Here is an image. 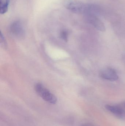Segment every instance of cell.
I'll return each instance as SVG.
<instances>
[{"mask_svg": "<svg viewBox=\"0 0 125 126\" xmlns=\"http://www.w3.org/2000/svg\"><path fill=\"white\" fill-rule=\"evenodd\" d=\"M0 39L1 42L2 44L4 46L6 47V40H5L3 35L2 34L1 32H0Z\"/></svg>", "mask_w": 125, "mask_h": 126, "instance_id": "cell-9", "label": "cell"}, {"mask_svg": "<svg viewBox=\"0 0 125 126\" xmlns=\"http://www.w3.org/2000/svg\"><path fill=\"white\" fill-rule=\"evenodd\" d=\"M107 110L119 117L125 118V110L118 106L107 105L105 106Z\"/></svg>", "mask_w": 125, "mask_h": 126, "instance_id": "cell-5", "label": "cell"}, {"mask_svg": "<svg viewBox=\"0 0 125 126\" xmlns=\"http://www.w3.org/2000/svg\"><path fill=\"white\" fill-rule=\"evenodd\" d=\"M118 106H119L120 107H122L123 109L125 110V101L122 102V103L119 104Z\"/></svg>", "mask_w": 125, "mask_h": 126, "instance_id": "cell-10", "label": "cell"}, {"mask_svg": "<svg viewBox=\"0 0 125 126\" xmlns=\"http://www.w3.org/2000/svg\"><path fill=\"white\" fill-rule=\"evenodd\" d=\"M9 0H0V13L4 14L8 10Z\"/></svg>", "mask_w": 125, "mask_h": 126, "instance_id": "cell-7", "label": "cell"}, {"mask_svg": "<svg viewBox=\"0 0 125 126\" xmlns=\"http://www.w3.org/2000/svg\"><path fill=\"white\" fill-rule=\"evenodd\" d=\"M63 4L68 10L78 14L85 13L89 9L85 4L78 0H64Z\"/></svg>", "mask_w": 125, "mask_h": 126, "instance_id": "cell-1", "label": "cell"}, {"mask_svg": "<svg viewBox=\"0 0 125 126\" xmlns=\"http://www.w3.org/2000/svg\"><path fill=\"white\" fill-rule=\"evenodd\" d=\"M90 23L97 30L101 32L105 31V27L103 23L98 18L94 17H90L89 18Z\"/></svg>", "mask_w": 125, "mask_h": 126, "instance_id": "cell-6", "label": "cell"}, {"mask_svg": "<svg viewBox=\"0 0 125 126\" xmlns=\"http://www.w3.org/2000/svg\"><path fill=\"white\" fill-rule=\"evenodd\" d=\"M34 88L37 94L44 100L51 104L56 103L57 101L56 97L42 84L40 83L36 84Z\"/></svg>", "mask_w": 125, "mask_h": 126, "instance_id": "cell-2", "label": "cell"}, {"mask_svg": "<svg viewBox=\"0 0 125 126\" xmlns=\"http://www.w3.org/2000/svg\"><path fill=\"white\" fill-rule=\"evenodd\" d=\"M99 76L101 78L110 81H116L119 79L115 70L111 67H106L101 70Z\"/></svg>", "mask_w": 125, "mask_h": 126, "instance_id": "cell-3", "label": "cell"}, {"mask_svg": "<svg viewBox=\"0 0 125 126\" xmlns=\"http://www.w3.org/2000/svg\"><path fill=\"white\" fill-rule=\"evenodd\" d=\"M10 31L15 36L18 37H23L25 34L23 27L20 21H15L10 26Z\"/></svg>", "mask_w": 125, "mask_h": 126, "instance_id": "cell-4", "label": "cell"}, {"mask_svg": "<svg viewBox=\"0 0 125 126\" xmlns=\"http://www.w3.org/2000/svg\"><path fill=\"white\" fill-rule=\"evenodd\" d=\"M60 36L62 39H63L65 41H67L68 40V33L67 31L65 30H63L62 31L60 34Z\"/></svg>", "mask_w": 125, "mask_h": 126, "instance_id": "cell-8", "label": "cell"}]
</instances>
